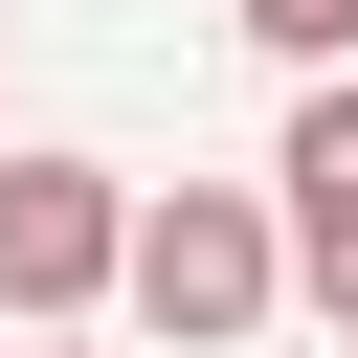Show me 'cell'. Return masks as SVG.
<instances>
[{
    "instance_id": "cell-4",
    "label": "cell",
    "mask_w": 358,
    "mask_h": 358,
    "mask_svg": "<svg viewBox=\"0 0 358 358\" xmlns=\"http://www.w3.org/2000/svg\"><path fill=\"white\" fill-rule=\"evenodd\" d=\"M246 45H291V67H358V0H246Z\"/></svg>"
},
{
    "instance_id": "cell-5",
    "label": "cell",
    "mask_w": 358,
    "mask_h": 358,
    "mask_svg": "<svg viewBox=\"0 0 358 358\" xmlns=\"http://www.w3.org/2000/svg\"><path fill=\"white\" fill-rule=\"evenodd\" d=\"M22 358H90V336H22Z\"/></svg>"
},
{
    "instance_id": "cell-2",
    "label": "cell",
    "mask_w": 358,
    "mask_h": 358,
    "mask_svg": "<svg viewBox=\"0 0 358 358\" xmlns=\"http://www.w3.org/2000/svg\"><path fill=\"white\" fill-rule=\"evenodd\" d=\"M134 291V179L112 157H0V336H90Z\"/></svg>"
},
{
    "instance_id": "cell-3",
    "label": "cell",
    "mask_w": 358,
    "mask_h": 358,
    "mask_svg": "<svg viewBox=\"0 0 358 358\" xmlns=\"http://www.w3.org/2000/svg\"><path fill=\"white\" fill-rule=\"evenodd\" d=\"M268 201H291V291L358 336V67H313V90H291V157H268Z\"/></svg>"
},
{
    "instance_id": "cell-1",
    "label": "cell",
    "mask_w": 358,
    "mask_h": 358,
    "mask_svg": "<svg viewBox=\"0 0 358 358\" xmlns=\"http://www.w3.org/2000/svg\"><path fill=\"white\" fill-rule=\"evenodd\" d=\"M268 291H291V201H246V179H179V201H134V336H179V358H224V336H268Z\"/></svg>"
}]
</instances>
